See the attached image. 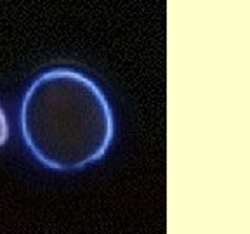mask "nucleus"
<instances>
[{"instance_id": "nucleus-1", "label": "nucleus", "mask_w": 250, "mask_h": 234, "mask_svg": "<svg viewBox=\"0 0 250 234\" xmlns=\"http://www.w3.org/2000/svg\"><path fill=\"white\" fill-rule=\"evenodd\" d=\"M20 121L24 144L37 161L59 172L99 161L115 136L104 92L87 75L70 68L47 70L31 82Z\"/></svg>"}, {"instance_id": "nucleus-2", "label": "nucleus", "mask_w": 250, "mask_h": 234, "mask_svg": "<svg viewBox=\"0 0 250 234\" xmlns=\"http://www.w3.org/2000/svg\"><path fill=\"white\" fill-rule=\"evenodd\" d=\"M9 137V125H7V117H5L4 109L0 106V148L7 142Z\"/></svg>"}]
</instances>
